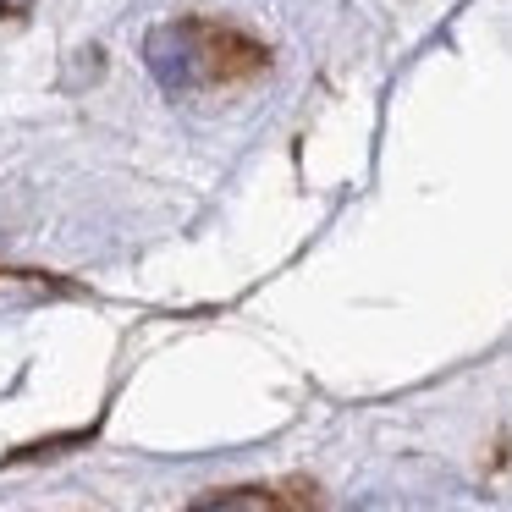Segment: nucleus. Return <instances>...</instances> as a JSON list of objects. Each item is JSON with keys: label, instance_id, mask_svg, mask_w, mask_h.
<instances>
[{"label": "nucleus", "instance_id": "2", "mask_svg": "<svg viewBox=\"0 0 512 512\" xmlns=\"http://www.w3.org/2000/svg\"><path fill=\"white\" fill-rule=\"evenodd\" d=\"M182 512H287V507H281V496H270V490H259V485H237V490L199 496L193 507H182Z\"/></svg>", "mask_w": 512, "mask_h": 512}, {"label": "nucleus", "instance_id": "3", "mask_svg": "<svg viewBox=\"0 0 512 512\" xmlns=\"http://www.w3.org/2000/svg\"><path fill=\"white\" fill-rule=\"evenodd\" d=\"M34 0H0V12H28Z\"/></svg>", "mask_w": 512, "mask_h": 512}, {"label": "nucleus", "instance_id": "1", "mask_svg": "<svg viewBox=\"0 0 512 512\" xmlns=\"http://www.w3.org/2000/svg\"><path fill=\"white\" fill-rule=\"evenodd\" d=\"M177 39H182V50L199 61V72L210 83H243V78H254V72L270 67V56L254 39L237 34V28H221V23H182Z\"/></svg>", "mask_w": 512, "mask_h": 512}]
</instances>
